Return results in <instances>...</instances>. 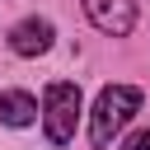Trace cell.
<instances>
[{"label":"cell","mask_w":150,"mask_h":150,"mask_svg":"<svg viewBox=\"0 0 150 150\" xmlns=\"http://www.w3.org/2000/svg\"><path fill=\"white\" fill-rule=\"evenodd\" d=\"M122 150H150V127H145V131H136V136H131Z\"/></svg>","instance_id":"6"},{"label":"cell","mask_w":150,"mask_h":150,"mask_svg":"<svg viewBox=\"0 0 150 150\" xmlns=\"http://www.w3.org/2000/svg\"><path fill=\"white\" fill-rule=\"evenodd\" d=\"M0 122L5 127H33L38 122V98L28 89H5L0 94Z\"/></svg>","instance_id":"5"},{"label":"cell","mask_w":150,"mask_h":150,"mask_svg":"<svg viewBox=\"0 0 150 150\" xmlns=\"http://www.w3.org/2000/svg\"><path fill=\"white\" fill-rule=\"evenodd\" d=\"M141 112V89L136 84H108L98 98H94V112H89V141L103 150L112 145V136Z\"/></svg>","instance_id":"1"},{"label":"cell","mask_w":150,"mask_h":150,"mask_svg":"<svg viewBox=\"0 0 150 150\" xmlns=\"http://www.w3.org/2000/svg\"><path fill=\"white\" fill-rule=\"evenodd\" d=\"M75 122H80V89L70 80H52L42 94V127L52 145H70L75 141Z\"/></svg>","instance_id":"2"},{"label":"cell","mask_w":150,"mask_h":150,"mask_svg":"<svg viewBox=\"0 0 150 150\" xmlns=\"http://www.w3.org/2000/svg\"><path fill=\"white\" fill-rule=\"evenodd\" d=\"M52 23L47 19H23V23H14V33H9V47L19 52V56H42L47 47H52Z\"/></svg>","instance_id":"4"},{"label":"cell","mask_w":150,"mask_h":150,"mask_svg":"<svg viewBox=\"0 0 150 150\" xmlns=\"http://www.w3.org/2000/svg\"><path fill=\"white\" fill-rule=\"evenodd\" d=\"M84 14L108 38H127L136 28V0H84Z\"/></svg>","instance_id":"3"}]
</instances>
